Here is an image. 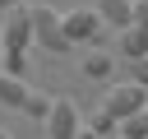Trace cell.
I'll use <instances>...</instances> for the list:
<instances>
[{
	"label": "cell",
	"mask_w": 148,
	"mask_h": 139,
	"mask_svg": "<svg viewBox=\"0 0 148 139\" xmlns=\"http://www.w3.org/2000/svg\"><path fill=\"white\" fill-rule=\"evenodd\" d=\"M28 46H32V9L28 5L5 9V23H0V60H5V74H18L23 79Z\"/></svg>",
	"instance_id": "obj_1"
},
{
	"label": "cell",
	"mask_w": 148,
	"mask_h": 139,
	"mask_svg": "<svg viewBox=\"0 0 148 139\" xmlns=\"http://www.w3.org/2000/svg\"><path fill=\"white\" fill-rule=\"evenodd\" d=\"M28 9H32V42H37L46 56H69L74 46H69V37H65V28H60V9L46 5V0H37V5H28Z\"/></svg>",
	"instance_id": "obj_2"
},
{
	"label": "cell",
	"mask_w": 148,
	"mask_h": 139,
	"mask_svg": "<svg viewBox=\"0 0 148 139\" xmlns=\"http://www.w3.org/2000/svg\"><path fill=\"white\" fill-rule=\"evenodd\" d=\"M102 111L106 116H116V120H130V116H139V111H148V93L139 88V83H116L111 93H106V102H102Z\"/></svg>",
	"instance_id": "obj_3"
},
{
	"label": "cell",
	"mask_w": 148,
	"mask_h": 139,
	"mask_svg": "<svg viewBox=\"0 0 148 139\" xmlns=\"http://www.w3.org/2000/svg\"><path fill=\"white\" fill-rule=\"evenodd\" d=\"M60 28H65L69 46H79V42H92V37L102 32V19H97L92 5H79V9H69V14H60Z\"/></svg>",
	"instance_id": "obj_4"
},
{
	"label": "cell",
	"mask_w": 148,
	"mask_h": 139,
	"mask_svg": "<svg viewBox=\"0 0 148 139\" xmlns=\"http://www.w3.org/2000/svg\"><path fill=\"white\" fill-rule=\"evenodd\" d=\"M42 125H46L51 139H74V134L83 130V116H79V107H74L69 97H56V107H51V116H46Z\"/></svg>",
	"instance_id": "obj_5"
},
{
	"label": "cell",
	"mask_w": 148,
	"mask_h": 139,
	"mask_svg": "<svg viewBox=\"0 0 148 139\" xmlns=\"http://www.w3.org/2000/svg\"><path fill=\"white\" fill-rule=\"evenodd\" d=\"M116 51H120L125 60H143V56H148V28H134V23L120 28V32H116Z\"/></svg>",
	"instance_id": "obj_6"
},
{
	"label": "cell",
	"mask_w": 148,
	"mask_h": 139,
	"mask_svg": "<svg viewBox=\"0 0 148 139\" xmlns=\"http://www.w3.org/2000/svg\"><path fill=\"white\" fill-rule=\"evenodd\" d=\"M92 9H97V19H102V23H111L116 32L134 23V0H97Z\"/></svg>",
	"instance_id": "obj_7"
},
{
	"label": "cell",
	"mask_w": 148,
	"mask_h": 139,
	"mask_svg": "<svg viewBox=\"0 0 148 139\" xmlns=\"http://www.w3.org/2000/svg\"><path fill=\"white\" fill-rule=\"evenodd\" d=\"M23 97H28V83H23L18 74H5V70H0V102L18 111V107H23Z\"/></svg>",
	"instance_id": "obj_8"
},
{
	"label": "cell",
	"mask_w": 148,
	"mask_h": 139,
	"mask_svg": "<svg viewBox=\"0 0 148 139\" xmlns=\"http://www.w3.org/2000/svg\"><path fill=\"white\" fill-rule=\"evenodd\" d=\"M111 70H116V56H111V51L83 56V74H88V79H111Z\"/></svg>",
	"instance_id": "obj_9"
},
{
	"label": "cell",
	"mask_w": 148,
	"mask_h": 139,
	"mask_svg": "<svg viewBox=\"0 0 148 139\" xmlns=\"http://www.w3.org/2000/svg\"><path fill=\"white\" fill-rule=\"evenodd\" d=\"M51 107H56V97H51V93H32V88H28V97H23V107H18V111H23V116H32V120H46V116H51Z\"/></svg>",
	"instance_id": "obj_10"
},
{
	"label": "cell",
	"mask_w": 148,
	"mask_h": 139,
	"mask_svg": "<svg viewBox=\"0 0 148 139\" xmlns=\"http://www.w3.org/2000/svg\"><path fill=\"white\" fill-rule=\"evenodd\" d=\"M116 139H148V111H139V116H130V120H120V130H116Z\"/></svg>",
	"instance_id": "obj_11"
},
{
	"label": "cell",
	"mask_w": 148,
	"mask_h": 139,
	"mask_svg": "<svg viewBox=\"0 0 148 139\" xmlns=\"http://www.w3.org/2000/svg\"><path fill=\"white\" fill-rule=\"evenodd\" d=\"M83 125H88L97 139H116V130H120V120H116V116H106V111H97V116H92V120H83Z\"/></svg>",
	"instance_id": "obj_12"
},
{
	"label": "cell",
	"mask_w": 148,
	"mask_h": 139,
	"mask_svg": "<svg viewBox=\"0 0 148 139\" xmlns=\"http://www.w3.org/2000/svg\"><path fill=\"white\" fill-rule=\"evenodd\" d=\"M130 83H139V88L148 93V56H143V60H130Z\"/></svg>",
	"instance_id": "obj_13"
},
{
	"label": "cell",
	"mask_w": 148,
	"mask_h": 139,
	"mask_svg": "<svg viewBox=\"0 0 148 139\" xmlns=\"http://www.w3.org/2000/svg\"><path fill=\"white\" fill-rule=\"evenodd\" d=\"M134 28H148V0H134Z\"/></svg>",
	"instance_id": "obj_14"
},
{
	"label": "cell",
	"mask_w": 148,
	"mask_h": 139,
	"mask_svg": "<svg viewBox=\"0 0 148 139\" xmlns=\"http://www.w3.org/2000/svg\"><path fill=\"white\" fill-rule=\"evenodd\" d=\"M18 5H32V0H0V14L5 9H18Z\"/></svg>",
	"instance_id": "obj_15"
},
{
	"label": "cell",
	"mask_w": 148,
	"mask_h": 139,
	"mask_svg": "<svg viewBox=\"0 0 148 139\" xmlns=\"http://www.w3.org/2000/svg\"><path fill=\"white\" fill-rule=\"evenodd\" d=\"M74 139H97V134H92V130H88V125H83V130H79V134H74Z\"/></svg>",
	"instance_id": "obj_16"
},
{
	"label": "cell",
	"mask_w": 148,
	"mask_h": 139,
	"mask_svg": "<svg viewBox=\"0 0 148 139\" xmlns=\"http://www.w3.org/2000/svg\"><path fill=\"white\" fill-rule=\"evenodd\" d=\"M0 139H9V130H0Z\"/></svg>",
	"instance_id": "obj_17"
}]
</instances>
